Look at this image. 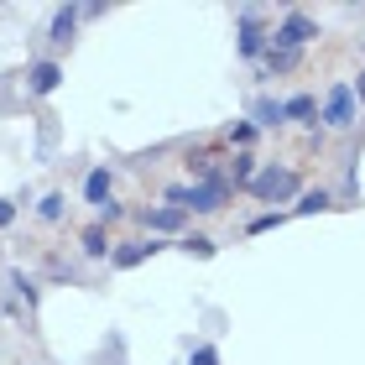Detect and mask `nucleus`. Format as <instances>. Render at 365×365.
<instances>
[{"label": "nucleus", "instance_id": "obj_1", "mask_svg": "<svg viewBox=\"0 0 365 365\" xmlns=\"http://www.w3.org/2000/svg\"><path fill=\"white\" fill-rule=\"evenodd\" d=\"M230 182H225V173H214V178H204V182H173L168 188V204L173 209H182V214H214V209H225L230 204Z\"/></svg>", "mask_w": 365, "mask_h": 365}, {"label": "nucleus", "instance_id": "obj_2", "mask_svg": "<svg viewBox=\"0 0 365 365\" xmlns=\"http://www.w3.org/2000/svg\"><path fill=\"white\" fill-rule=\"evenodd\" d=\"M251 193L261 198V204H287V198L303 193V178H297L292 168H277V162H267V168L251 178Z\"/></svg>", "mask_w": 365, "mask_h": 365}, {"label": "nucleus", "instance_id": "obj_3", "mask_svg": "<svg viewBox=\"0 0 365 365\" xmlns=\"http://www.w3.org/2000/svg\"><path fill=\"white\" fill-rule=\"evenodd\" d=\"M313 37H319V21H313V16H303V11H292L277 31H267V47H282V53H303Z\"/></svg>", "mask_w": 365, "mask_h": 365}, {"label": "nucleus", "instance_id": "obj_4", "mask_svg": "<svg viewBox=\"0 0 365 365\" xmlns=\"http://www.w3.org/2000/svg\"><path fill=\"white\" fill-rule=\"evenodd\" d=\"M319 120L324 125H334V130H350L355 120H360V110H355V94H350V84H334L324 94V110H319Z\"/></svg>", "mask_w": 365, "mask_h": 365}, {"label": "nucleus", "instance_id": "obj_5", "mask_svg": "<svg viewBox=\"0 0 365 365\" xmlns=\"http://www.w3.org/2000/svg\"><path fill=\"white\" fill-rule=\"evenodd\" d=\"M21 303H26V313L37 308V277L21 272V267H11L6 272V313H11V319H21Z\"/></svg>", "mask_w": 365, "mask_h": 365}, {"label": "nucleus", "instance_id": "obj_6", "mask_svg": "<svg viewBox=\"0 0 365 365\" xmlns=\"http://www.w3.org/2000/svg\"><path fill=\"white\" fill-rule=\"evenodd\" d=\"M157 251H168L157 235L152 240H125V245H110V267L115 272H130V267H141V261H152Z\"/></svg>", "mask_w": 365, "mask_h": 365}, {"label": "nucleus", "instance_id": "obj_7", "mask_svg": "<svg viewBox=\"0 0 365 365\" xmlns=\"http://www.w3.org/2000/svg\"><path fill=\"white\" fill-rule=\"evenodd\" d=\"M240 58H261V53H267V26H261V16L251 11V6H245L240 11Z\"/></svg>", "mask_w": 365, "mask_h": 365}, {"label": "nucleus", "instance_id": "obj_8", "mask_svg": "<svg viewBox=\"0 0 365 365\" xmlns=\"http://www.w3.org/2000/svg\"><path fill=\"white\" fill-rule=\"evenodd\" d=\"M58 84H63V68H58L53 58H42V63H31V68H26V94L47 99V94H53Z\"/></svg>", "mask_w": 365, "mask_h": 365}, {"label": "nucleus", "instance_id": "obj_9", "mask_svg": "<svg viewBox=\"0 0 365 365\" xmlns=\"http://www.w3.org/2000/svg\"><path fill=\"white\" fill-rule=\"evenodd\" d=\"M182 220H188V214H182V209H173V204L141 209V225L152 230V235H178V230H182Z\"/></svg>", "mask_w": 365, "mask_h": 365}, {"label": "nucleus", "instance_id": "obj_10", "mask_svg": "<svg viewBox=\"0 0 365 365\" xmlns=\"http://www.w3.org/2000/svg\"><path fill=\"white\" fill-rule=\"evenodd\" d=\"M78 21H84L78 6H58V11H53V26H47V42H53V47H68L73 31H78Z\"/></svg>", "mask_w": 365, "mask_h": 365}, {"label": "nucleus", "instance_id": "obj_11", "mask_svg": "<svg viewBox=\"0 0 365 365\" xmlns=\"http://www.w3.org/2000/svg\"><path fill=\"white\" fill-rule=\"evenodd\" d=\"M256 173H261L256 152H235V157H230V168H225V182H230V188H251Z\"/></svg>", "mask_w": 365, "mask_h": 365}, {"label": "nucleus", "instance_id": "obj_12", "mask_svg": "<svg viewBox=\"0 0 365 365\" xmlns=\"http://www.w3.org/2000/svg\"><path fill=\"white\" fill-rule=\"evenodd\" d=\"M78 245H84L89 261H110V230L105 225H89L84 235H78Z\"/></svg>", "mask_w": 365, "mask_h": 365}, {"label": "nucleus", "instance_id": "obj_13", "mask_svg": "<svg viewBox=\"0 0 365 365\" xmlns=\"http://www.w3.org/2000/svg\"><path fill=\"white\" fill-rule=\"evenodd\" d=\"M297 58H303V53H282V47H267V53H261V78H272V73H292V68H297Z\"/></svg>", "mask_w": 365, "mask_h": 365}, {"label": "nucleus", "instance_id": "obj_14", "mask_svg": "<svg viewBox=\"0 0 365 365\" xmlns=\"http://www.w3.org/2000/svg\"><path fill=\"white\" fill-rule=\"evenodd\" d=\"M313 115H319V99H313V94L282 99V120H308V125H313Z\"/></svg>", "mask_w": 365, "mask_h": 365}, {"label": "nucleus", "instance_id": "obj_15", "mask_svg": "<svg viewBox=\"0 0 365 365\" xmlns=\"http://www.w3.org/2000/svg\"><path fill=\"white\" fill-rule=\"evenodd\" d=\"M84 198H89L94 209H105V204H110V168H94V173L84 178Z\"/></svg>", "mask_w": 365, "mask_h": 365}, {"label": "nucleus", "instance_id": "obj_16", "mask_svg": "<svg viewBox=\"0 0 365 365\" xmlns=\"http://www.w3.org/2000/svg\"><path fill=\"white\" fill-rule=\"evenodd\" d=\"M251 125H282V99H256L251 105Z\"/></svg>", "mask_w": 365, "mask_h": 365}, {"label": "nucleus", "instance_id": "obj_17", "mask_svg": "<svg viewBox=\"0 0 365 365\" xmlns=\"http://www.w3.org/2000/svg\"><path fill=\"white\" fill-rule=\"evenodd\" d=\"M324 209H329V188H303L292 214H324Z\"/></svg>", "mask_w": 365, "mask_h": 365}, {"label": "nucleus", "instance_id": "obj_18", "mask_svg": "<svg viewBox=\"0 0 365 365\" xmlns=\"http://www.w3.org/2000/svg\"><path fill=\"white\" fill-rule=\"evenodd\" d=\"M182 251H188V256H198V261H209L214 251H220V245H214L209 235H182Z\"/></svg>", "mask_w": 365, "mask_h": 365}, {"label": "nucleus", "instance_id": "obj_19", "mask_svg": "<svg viewBox=\"0 0 365 365\" xmlns=\"http://www.w3.org/2000/svg\"><path fill=\"white\" fill-rule=\"evenodd\" d=\"M63 204H68V198H63V193H47L42 204H37V214H42L47 225H58V220H63Z\"/></svg>", "mask_w": 365, "mask_h": 365}, {"label": "nucleus", "instance_id": "obj_20", "mask_svg": "<svg viewBox=\"0 0 365 365\" xmlns=\"http://www.w3.org/2000/svg\"><path fill=\"white\" fill-rule=\"evenodd\" d=\"M225 136H230V146H240V152H245V146L256 141V125H251V120H235V125L225 130Z\"/></svg>", "mask_w": 365, "mask_h": 365}, {"label": "nucleus", "instance_id": "obj_21", "mask_svg": "<svg viewBox=\"0 0 365 365\" xmlns=\"http://www.w3.org/2000/svg\"><path fill=\"white\" fill-rule=\"evenodd\" d=\"M47 282H68V287H73V282H78V272L68 267V261H58V256H53V261H47Z\"/></svg>", "mask_w": 365, "mask_h": 365}, {"label": "nucleus", "instance_id": "obj_22", "mask_svg": "<svg viewBox=\"0 0 365 365\" xmlns=\"http://www.w3.org/2000/svg\"><path fill=\"white\" fill-rule=\"evenodd\" d=\"M282 220H287V214H277V209H272V214H256V220L245 225V230H251V235H267V230H277Z\"/></svg>", "mask_w": 365, "mask_h": 365}, {"label": "nucleus", "instance_id": "obj_23", "mask_svg": "<svg viewBox=\"0 0 365 365\" xmlns=\"http://www.w3.org/2000/svg\"><path fill=\"white\" fill-rule=\"evenodd\" d=\"M188 365H220V350H214V344H193Z\"/></svg>", "mask_w": 365, "mask_h": 365}, {"label": "nucleus", "instance_id": "obj_24", "mask_svg": "<svg viewBox=\"0 0 365 365\" xmlns=\"http://www.w3.org/2000/svg\"><path fill=\"white\" fill-rule=\"evenodd\" d=\"M11 220H16V204H11V198H0V230H6Z\"/></svg>", "mask_w": 365, "mask_h": 365}, {"label": "nucleus", "instance_id": "obj_25", "mask_svg": "<svg viewBox=\"0 0 365 365\" xmlns=\"http://www.w3.org/2000/svg\"><path fill=\"white\" fill-rule=\"evenodd\" d=\"M350 94H360V105H365V68H360V84H355Z\"/></svg>", "mask_w": 365, "mask_h": 365}]
</instances>
